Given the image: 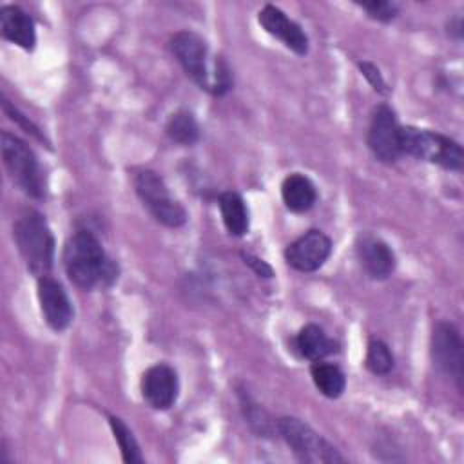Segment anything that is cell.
I'll return each mask as SVG.
<instances>
[{
  "label": "cell",
  "instance_id": "obj_5",
  "mask_svg": "<svg viewBox=\"0 0 464 464\" xmlns=\"http://www.w3.org/2000/svg\"><path fill=\"white\" fill-rule=\"evenodd\" d=\"M134 188L143 203V207L150 212V216L169 227V228H178L185 225L187 221V210L179 201H176L163 178L158 176L154 170H140L134 176Z\"/></svg>",
  "mask_w": 464,
  "mask_h": 464
},
{
  "label": "cell",
  "instance_id": "obj_13",
  "mask_svg": "<svg viewBox=\"0 0 464 464\" xmlns=\"http://www.w3.org/2000/svg\"><path fill=\"white\" fill-rule=\"evenodd\" d=\"M263 29L279 38L288 49H292L295 54H306L308 53V36L301 29L299 24L290 20L279 7L268 4L259 11L257 16Z\"/></svg>",
  "mask_w": 464,
  "mask_h": 464
},
{
  "label": "cell",
  "instance_id": "obj_17",
  "mask_svg": "<svg viewBox=\"0 0 464 464\" xmlns=\"http://www.w3.org/2000/svg\"><path fill=\"white\" fill-rule=\"evenodd\" d=\"M295 346L299 353L310 361H321L335 352V343L328 339V335L317 324L303 326L295 337Z\"/></svg>",
  "mask_w": 464,
  "mask_h": 464
},
{
  "label": "cell",
  "instance_id": "obj_27",
  "mask_svg": "<svg viewBox=\"0 0 464 464\" xmlns=\"http://www.w3.org/2000/svg\"><path fill=\"white\" fill-rule=\"evenodd\" d=\"M243 259L259 277H272L274 272H272V268L263 259H259V257H256L252 254H245V252H243Z\"/></svg>",
  "mask_w": 464,
  "mask_h": 464
},
{
  "label": "cell",
  "instance_id": "obj_4",
  "mask_svg": "<svg viewBox=\"0 0 464 464\" xmlns=\"http://www.w3.org/2000/svg\"><path fill=\"white\" fill-rule=\"evenodd\" d=\"M2 145V158L4 165L11 176V179L25 192L29 198L40 199L44 196V178L38 158L34 156L33 149L16 138L14 134L2 132L0 136Z\"/></svg>",
  "mask_w": 464,
  "mask_h": 464
},
{
  "label": "cell",
  "instance_id": "obj_8",
  "mask_svg": "<svg viewBox=\"0 0 464 464\" xmlns=\"http://www.w3.org/2000/svg\"><path fill=\"white\" fill-rule=\"evenodd\" d=\"M431 357L433 364L462 388L464 377V352L459 330L446 321L435 324L431 334Z\"/></svg>",
  "mask_w": 464,
  "mask_h": 464
},
{
  "label": "cell",
  "instance_id": "obj_18",
  "mask_svg": "<svg viewBox=\"0 0 464 464\" xmlns=\"http://www.w3.org/2000/svg\"><path fill=\"white\" fill-rule=\"evenodd\" d=\"M219 210L225 228L232 236H245L248 232V210L243 198L237 192H223L219 196Z\"/></svg>",
  "mask_w": 464,
  "mask_h": 464
},
{
  "label": "cell",
  "instance_id": "obj_10",
  "mask_svg": "<svg viewBox=\"0 0 464 464\" xmlns=\"http://www.w3.org/2000/svg\"><path fill=\"white\" fill-rule=\"evenodd\" d=\"M330 252V237L321 230H308L286 246L285 259L299 272H314L324 265Z\"/></svg>",
  "mask_w": 464,
  "mask_h": 464
},
{
  "label": "cell",
  "instance_id": "obj_9",
  "mask_svg": "<svg viewBox=\"0 0 464 464\" xmlns=\"http://www.w3.org/2000/svg\"><path fill=\"white\" fill-rule=\"evenodd\" d=\"M368 147L382 163H395L401 152V125L386 103L379 105L368 129Z\"/></svg>",
  "mask_w": 464,
  "mask_h": 464
},
{
  "label": "cell",
  "instance_id": "obj_16",
  "mask_svg": "<svg viewBox=\"0 0 464 464\" xmlns=\"http://www.w3.org/2000/svg\"><path fill=\"white\" fill-rule=\"evenodd\" d=\"M281 196L286 208L292 212H306L317 199L315 185L310 181V178L299 172H294L283 179Z\"/></svg>",
  "mask_w": 464,
  "mask_h": 464
},
{
  "label": "cell",
  "instance_id": "obj_6",
  "mask_svg": "<svg viewBox=\"0 0 464 464\" xmlns=\"http://www.w3.org/2000/svg\"><path fill=\"white\" fill-rule=\"evenodd\" d=\"M277 431L303 462L330 464L344 460V457L328 440L297 417H281L277 420Z\"/></svg>",
  "mask_w": 464,
  "mask_h": 464
},
{
  "label": "cell",
  "instance_id": "obj_11",
  "mask_svg": "<svg viewBox=\"0 0 464 464\" xmlns=\"http://www.w3.org/2000/svg\"><path fill=\"white\" fill-rule=\"evenodd\" d=\"M38 303L45 323L54 332H63L72 321V304L63 286L51 276L38 277Z\"/></svg>",
  "mask_w": 464,
  "mask_h": 464
},
{
  "label": "cell",
  "instance_id": "obj_20",
  "mask_svg": "<svg viewBox=\"0 0 464 464\" xmlns=\"http://www.w3.org/2000/svg\"><path fill=\"white\" fill-rule=\"evenodd\" d=\"M165 132L172 141L181 145H192L199 140V125L188 111L174 112L165 125Z\"/></svg>",
  "mask_w": 464,
  "mask_h": 464
},
{
  "label": "cell",
  "instance_id": "obj_24",
  "mask_svg": "<svg viewBox=\"0 0 464 464\" xmlns=\"http://www.w3.org/2000/svg\"><path fill=\"white\" fill-rule=\"evenodd\" d=\"M359 5L373 18L379 22H390L397 16L399 5L393 2L386 0H373V2H359Z\"/></svg>",
  "mask_w": 464,
  "mask_h": 464
},
{
  "label": "cell",
  "instance_id": "obj_19",
  "mask_svg": "<svg viewBox=\"0 0 464 464\" xmlns=\"http://www.w3.org/2000/svg\"><path fill=\"white\" fill-rule=\"evenodd\" d=\"M310 375H312L315 388L328 399H337L344 392L346 377L337 364L324 362V361H314V364L310 368Z\"/></svg>",
  "mask_w": 464,
  "mask_h": 464
},
{
  "label": "cell",
  "instance_id": "obj_23",
  "mask_svg": "<svg viewBox=\"0 0 464 464\" xmlns=\"http://www.w3.org/2000/svg\"><path fill=\"white\" fill-rule=\"evenodd\" d=\"M241 404H243L245 419L248 420L252 430L259 435H272L274 428H272V420L268 419L266 411L263 408H259V404H256L248 395L241 397Z\"/></svg>",
  "mask_w": 464,
  "mask_h": 464
},
{
  "label": "cell",
  "instance_id": "obj_3",
  "mask_svg": "<svg viewBox=\"0 0 464 464\" xmlns=\"http://www.w3.org/2000/svg\"><path fill=\"white\" fill-rule=\"evenodd\" d=\"M401 152L448 170H460L464 163L462 147L455 140L417 127H401Z\"/></svg>",
  "mask_w": 464,
  "mask_h": 464
},
{
  "label": "cell",
  "instance_id": "obj_22",
  "mask_svg": "<svg viewBox=\"0 0 464 464\" xmlns=\"http://www.w3.org/2000/svg\"><path fill=\"white\" fill-rule=\"evenodd\" d=\"M364 364L375 375L388 373L393 368V355L390 352V346L381 339H372L368 343Z\"/></svg>",
  "mask_w": 464,
  "mask_h": 464
},
{
  "label": "cell",
  "instance_id": "obj_1",
  "mask_svg": "<svg viewBox=\"0 0 464 464\" xmlns=\"http://www.w3.org/2000/svg\"><path fill=\"white\" fill-rule=\"evenodd\" d=\"M63 266L67 277L82 290L107 286L118 277L116 265L89 230H78L69 237L63 248Z\"/></svg>",
  "mask_w": 464,
  "mask_h": 464
},
{
  "label": "cell",
  "instance_id": "obj_21",
  "mask_svg": "<svg viewBox=\"0 0 464 464\" xmlns=\"http://www.w3.org/2000/svg\"><path fill=\"white\" fill-rule=\"evenodd\" d=\"M109 426H111V430L114 433V439H116V442L120 446L123 462H127V464H141L143 457H141L138 440H136L134 433L130 431V428L120 417H114V415H109Z\"/></svg>",
  "mask_w": 464,
  "mask_h": 464
},
{
  "label": "cell",
  "instance_id": "obj_26",
  "mask_svg": "<svg viewBox=\"0 0 464 464\" xmlns=\"http://www.w3.org/2000/svg\"><path fill=\"white\" fill-rule=\"evenodd\" d=\"M359 69H361L362 76L370 82V85H372L377 92H381V94H386V92H388V85H386L384 78L381 76V71H379L373 63H370V62H359Z\"/></svg>",
  "mask_w": 464,
  "mask_h": 464
},
{
  "label": "cell",
  "instance_id": "obj_7",
  "mask_svg": "<svg viewBox=\"0 0 464 464\" xmlns=\"http://www.w3.org/2000/svg\"><path fill=\"white\" fill-rule=\"evenodd\" d=\"M170 51L187 72V76H190L199 85V89L212 94L219 58L214 62V67L210 71L208 49L205 40L192 31H179L170 38Z\"/></svg>",
  "mask_w": 464,
  "mask_h": 464
},
{
  "label": "cell",
  "instance_id": "obj_15",
  "mask_svg": "<svg viewBox=\"0 0 464 464\" xmlns=\"http://www.w3.org/2000/svg\"><path fill=\"white\" fill-rule=\"evenodd\" d=\"M0 31L5 40L14 45L33 51L36 44V31L33 18L18 5H4L0 9Z\"/></svg>",
  "mask_w": 464,
  "mask_h": 464
},
{
  "label": "cell",
  "instance_id": "obj_25",
  "mask_svg": "<svg viewBox=\"0 0 464 464\" xmlns=\"http://www.w3.org/2000/svg\"><path fill=\"white\" fill-rule=\"evenodd\" d=\"M2 109H4V112L9 116V120L16 121L27 134H31L33 138H36V140H40V141H45V138H44V134L40 132V129H38L27 116H24L14 105H11L7 98H2Z\"/></svg>",
  "mask_w": 464,
  "mask_h": 464
},
{
  "label": "cell",
  "instance_id": "obj_14",
  "mask_svg": "<svg viewBox=\"0 0 464 464\" xmlns=\"http://www.w3.org/2000/svg\"><path fill=\"white\" fill-rule=\"evenodd\" d=\"M357 256L372 279H386L395 270V254L379 237L361 236L357 241Z\"/></svg>",
  "mask_w": 464,
  "mask_h": 464
},
{
  "label": "cell",
  "instance_id": "obj_2",
  "mask_svg": "<svg viewBox=\"0 0 464 464\" xmlns=\"http://www.w3.org/2000/svg\"><path fill=\"white\" fill-rule=\"evenodd\" d=\"M18 252L36 277L49 276L54 261V237L45 218L36 210H24L13 223Z\"/></svg>",
  "mask_w": 464,
  "mask_h": 464
},
{
  "label": "cell",
  "instance_id": "obj_12",
  "mask_svg": "<svg viewBox=\"0 0 464 464\" xmlns=\"http://www.w3.org/2000/svg\"><path fill=\"white\" fill-rule=\"evenodd\" d=\"M178 375L167 364H154L141 377V395L154 410H169L178 399Z\"/></svg>",
  "mask_w": 464,
  "mask_h": 464
}]
</instances>
